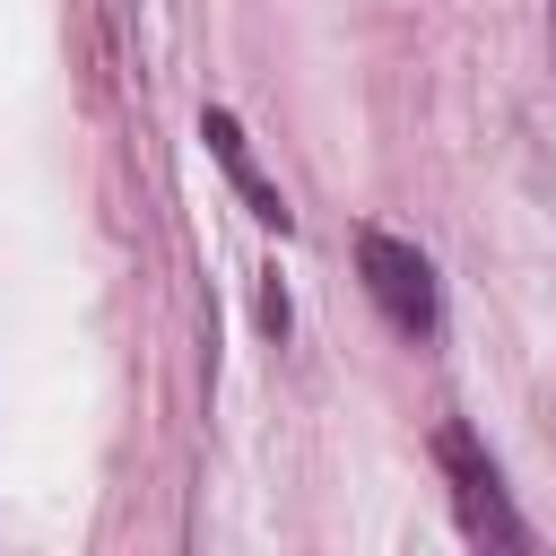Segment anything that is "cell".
<instances>
[{"instance_id":"2","label":"cell","mask_w":556,"mask_h":556,"mask_svg":"<svg viewBox=\"0 0 556 556\" xmlns=\"http://www.w3.org/2000/svg\"><path fill=\"white\" fill-rule=\"evenodd\" d=\"M356 269H365V295L382 304V321H391V330H408V339H426V330H434V261H426L417 243H400V235L365 226V235H356Z\"/></svg>"},{"instance_id":"3","label":"cell","mask_w":556,"mask_h":556,"mask_svg":"<svg viewBox=\"0 0 556 556\" xmlns=\"http://www.w3.org/2000/svg\"><path fill=\"white\" fill-rule=\"evenodd\" d=\"M200 139H208V156L226 165V182L243 191V208H252L261 226H287V200H278V182L252 165V148H243V130H235V113H200Z\"/></svg>"},{"instance_id":"1","label":"cell","mask_w":556,"mask_h":556,"mask_svg":"<svg viewBox=\"0 0 556 556\" xmlns=\"http://www.w3.org/2000/svg\"><path fill=\"white\" fill-rule=\"evenodd\" d=\"M434 460H443V478H452V513H460V530H469L478 547L521 556V547H530V521L513 513V495H504L495 460L478 452V434H469V426H443V434H434Z\"/></svg>"},{"instance_id":"4","label":"cell","mask_w":556,"mask_h":556,"mask_svg":"<svg viewBox=\"0 0 556 556\" xmlns=\"http://www.w3.org/2000/svg\"><path fill=\"white\" fill-rule=\"evenodd\" d=\"M261 330H287V295H278V278L261 287Z\"/></svg>"}]
</instances>
